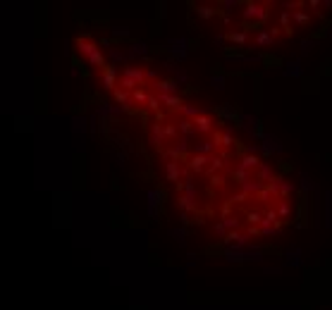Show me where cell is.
<instances>
[{
	"label": "cell",
	"mask_w": 332,
	"mask_h": 310,
	"mask_svg": "<svg viewBox=\"0 0 332 310\" xmlns=\"http://www.w3.org/2000/svg\"><path fill=\"white\" fill-rule=\"evenodd\" d=\"M77 53L82 55V57H86V62H89L91 67H98V69L105 67L103 50H100V45H98L94 39H89V36H79V39H77Z\"/></svg>",
	"instance_id": "2"
},
{
	"label": "cell",
	"mask_w": 332,
	"mask_h": 310,
	"mask_svg": "<svg viewBox=\"0 0 332 310\" xmlns=\"http://www.w3.org/2000/svg\"><path fill=\"white\" fill-rule=\"evenodd\" d=\"M273 2H244L241 5V12L239 17L249 24V27H263L265 22L270 19V14H273Z\"/></svg>",
	"instance_id": "1"
},
{
	"label": "cell",
	"mask_w": 332,
	"mask_h": 310,
	"mask_svg": "<svg viewBox=\"0 0 332 310\" xmlns=\"http://www.w3.org/2000/svg\"><path fill=\"white\" fill-rule=\"evenodd\" d=\"M275 213H277V220H280V222L291 220V215H294V205H291L289 198H280V201L275 203Z\"/></svg>",
	"instance_id": "5"
},
{
	"label": "cell",
	"mask_w": 332,
	"mask_h": 310,
	"mask_svg": "<svg viewBox=\"0 0 332 310\" xmlns=\"http://www.w3.org/2000/svg\"><path fill=\"white\" fill-rule=\"evenodd\" d=\"M287 7H289V12H291V24H294V29H308V27H313L316 17L306 10V5L301 2V0L287 2Z\"/></svg>",
	"instance_id": "4"
},
{
	"label": "cell",
	"mask_w": 332,
	"mask_h": 310,
	"mask_svg": "<svg viewBox=\"0 0 332 310\" xmlns=\"http://www.w3.org/2000/svg\"><path fill=\"white\" fill-rule=\"evenodd\" d=\"M282 41H285V36L275 27H261L251 34L249 48H275Z\"/></svg>",
	"instance_id": "3"
},
{
	"label": "cell",
	"mask_w": 332,
	"mask_h": 310,
	"mask_svg": "<svg viewBox=\"0 0 332 310\" xmlns=\"http://www.w3.org/2000/svg\"><path fill=\"white\" fill-rule=\"evenodd\" d=\"M325 10H332V0H323V12Z\"/></svg>",
	"instance_id": "6"
}]
</instances>
